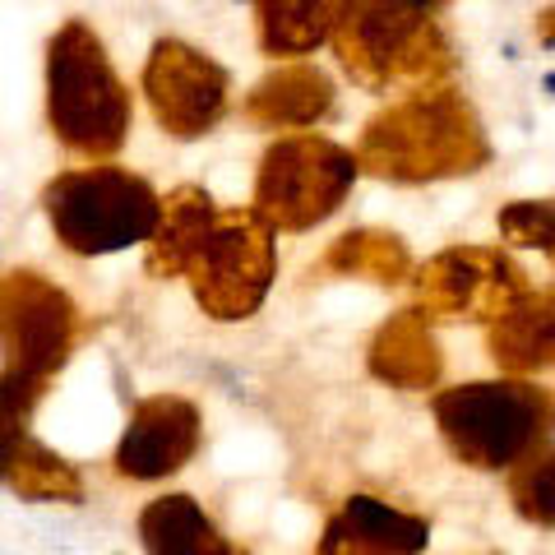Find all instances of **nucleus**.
<instances>
[{
	"label": "nucleus",
	"mask_w": 555,
	"mask_h": 555,
	"mask_svg": "<svg viewBox=\"0 0 555 555\" xmlns=\"http://www.w3.org/2000/svg\"><path fill=\"white\" fill-rule=\"evenodd\" d=\"M357 163L379 181L426 185L481 171L491 163V144L467 98L436 83L375 112L357 139Z\"/></svg>",
	"instance_id": "obj_1"
},
{
	"label": "nucleus",
	"mask_w": 555,
	"mask_h": 555,
	"mask_svg": "<svg viewBox=\"0 0 555 555\" xmlns=\"http://www.w3.org/2000/svg\"><path fill=\"white\" fill-rule=\"evenodd\" d=\"M130 89L98 33L65 20L47 42V126L75 158L107 163L130 139Z\"/></svg>",
	"instance_id": "obj_2"
},
{
	"label": "nucleus",
	"mask_w": 555,
	"mask_h": 555,
	"mask_svg": "<svg viewBox=\"0 0 555 555\" xmlns=\"http://www.w3.org/2000/svg\"><path fill=\"white\" fill-rule=\"evenodd\" d=\"M334 51L361 89H436L454 69L440 24L412 0H343L334 24Z\"/></svg>",
	"instance_id": "obj_3"
},
{
	"label": "nucleus",
	"mask_w": 555,
	"mask_h": 555,
	"mask_svg": "<svg viewBox=\"0 0 555 555\" xmlns=\"http://www.w3.org/2000/svg\"><path fill=\"white\" fill-rule=\"evenodd\" d=\"M42 208L61 246L83 259L149 246L163 222L158 190L144 177H134L126 167H112V163L61 171L56 181H47Z\"/></svg>",
	"instance_id": "obj_4"
},
{
	"label": "nucleus",
	"mask_w": 555,
	"mask_h": 555,
	"mask_svg": "<svg viewBox=\"0 0 555 555\" xmlns=\"http://www.w3.org/2000/svg\"><path fill=\"white\" fill-rule=\"evenodd\" d=\"M436 422L449 449L467 467H518L528 454L542 449L555 426L551 398L524 385V379H481V385H459L436 393Z\"/></svg>",
	"instance_id": "obj_5"
},
{
	"label": "nucleus",
	"mask_w": 555,
	"mask_h": 555,
	"mask_svg": "<svg viewBox=\"0 0 555 555\" xmlns=\"http://www.w3.org/2000/svg\"><path fill=\"white\" fill-rule=\"evenodd\" d=\"M357 153L324 134L273 139L255 171V214L273 232H310L334 218L357 181Z\"/></svg>",
	"instance_id": "obj_6"
},
{
	"label": "nucleus",
	"mask_w": 555,
	"mask_h": 555,
	"mask_svg": "<svg viewBox=\"0 0 555 555\" xmlns=\"http://www.w3.org/2000/svg\"><path fill=\"white\" fill-rule=\"evenodd\" d=\"M278 273L273 228L246 208V214H222L218 228L208 232L199 255L190 259V292L214 320H250L264 306Z\"/></svg>",
	"instance_id": "obj_7"
},
{
	"label": "nucleus",
	"mask_w": 555,
	"mask_h": 555,
	"mask_svg": "<svg viewBox=\"0 0 555 555\" xmlns=\"http://www.w3.org/2000/svg\"><path fill=\"white\" fill-rule=\"evenodd\" d=\"M79 334V310L51 278L33 269L0 273V352L5 371L47 385L65 366Z\"/></svg>",
	"instance_id": "obj_8"
},
{
	"label": "nucleus",
	"mask_w": 555,
	"mask_h": 555,
	"mask_svg": "<svg viewBox=\"0 0 555 555\" xmlns=\"http://www.w3.org/2000/svg\"><path fill=\"white\" fill-rule=\"evenodd\" d=\"M532 292L500 246H449L416 273V310L430 320H500Z\"/></svg>",
	"instance_id": "obj_9"
},
{
	"label": "nucleus",
	"mask_w": 555,
	"mask_h": 555,
	"mask_svg": "<svg viewBox=\"0 0 555 555\" xmlns=\"http://www.w3.org/2000/svg\"><path fill=\"white\" fill-rule=\"evenodd\" d=\"M144 93H149L153 120L171 139H199L228 116L232 79L208 51L190 47L181 38H163L149 51Z\"/></svg>",
	"instance_id": "obj_10"
},
{
	"label": "nucleus",
	"mask_w": 555,
	"mask_h": 555,
	"mask_svg": "<svg viewBox=\"0 0 555 555\" xmlns=\"http://www.w3.org/2000/svg\"><path fill=\"white\" fill-rule=\"evenodd\" d=\"M195 449H199L195 403L177 393H158V398H144L130 412V426L116 444V473L134 481H158L185 467L195 459Z\"/></svg>",
	"instance_id": "obj_11"
},
{
	"label": "nucleus",
	"mask_w": 555,
	"mask_h": 555,
	"mask_svg": "<svg viewBox=\"0 0 555 555\" xmlns=\"http://www.w3.org/2000/svg\"><path fill=\"white\" fill-rule=\"evenodd\" d=\"M334 112V79L310 61L269 69L241 102V116L259 130H310Z\"/></svg>",
	"instance_id": "obj_12"
},
{
	"label": "nucleus",
	"mask_w": 555,
	"mask_h": 555,
	"mask_svg": "<svg viewBox=\"0 0 555 555\" xmlns=\"http://www.w3.org/2000/svg\"><path fill=\"white\" fill-rule=\"evenodd\" d=\"M426 546V524L375 495H352L328 518L320 555H416Z\"/></svg>",
	"instance_id": "obj_13"
},
{
	"label": "nucleus",
	"mask_w": 555,
	"mask_h": 555,
	"mask_svg": "<svg viewBox=\"0 0 555 555\" xmlns=\"http://www.w3.org/2000/svg\"><path fill=\"white\" fill-rule=\"evenodd\" d=\"M222 208L214 204V195L199 185H181L171 190V195L163 199V222L158 232H153L149 241V255L144 264L153 278H181L190 269V259L199 255V246L208 241V232L218 228Z\"/></svg>",
	"instance_id": "obj_14"
},
{
	"label": "nucleus",
	"mask_w": 555,
	"mask_h": 555,
	"mask_svg": "<svg viewBox=\"0 0 555 555\" xmlns=\"http://www.w3.org/2000/svg\"><path fill=\"white\" fill-rule=\"evenodd\" d=\"M440 347L422 310H398L371 343V371L393 389H430L440 379Z\"/></svg>",
	"instance_id": "obj_15"
},
{
	"label": "nucleus",
	"mask_w": 555,
	"mask_h": 555,
	"mask_svg": "<svg viewBox=\"0 0 555 555\" xmlns=\"http://www.w3.org/2000/svg\"><path fill=\"white\" fill-rule=\"evenodd\" d=\"M491 357L500 371L509 375H532L555 361V287L551 292H528L518 306L491 324Z\"/></svg>",
	"instance_id": "obj_16"
},
{
	"label": "nucleus",
	"mask_w": 555,
	"mask_h": 555,
	"mask_svg": "<svg viewBox=\"0 0 555 555\" xmlns=\"http://www.w3.org/2000/svg\"><path fill=\"white\" fill-rule=\"evenodd\" d=\"M343 0H255V28L264 56H310L334 38Z\"/></svg>",
	"instance_id": "obj_17"
},
{
	"label": "nucleus",
	"mask_w": 555,
	"mask_h": 555,
	"mask_svg": "<svg viewBox=\"0 0 555 555\" xmlns=\"http://www.w3.org/2000/svg\"><path fill=\"white\" fill-rule=\"evenodd\" d=\"M139 537L149 555H241L228 546V537L214 528L190 495H163L139 514Z\"/></svg>",
	"instance_id": "obj_18"
},
{
	"label": "nucleus",
	"mask_w": 555,
	"mask_h": 555,
	"mask_svg": "<svg viewBox=\"0 0 555 555\" xmlns=\"http://www.w3.org/2000/svg\"><path fill=\"white\" fill-rule=\"evenodd\" d=\"M320 264H324V273L361 278V283H379V287H398L412 278V255L403 246V236H393L385 228L343 232L334 246L324 250Z\"/></svg>",
	"instance_id": "obj_19"
},
{
	"label": "nucleus",
	"mask_w": 555,
	"mask_h": 555,
	"mask_svg": "<svg viewBox=\"0 0 555 555\" xmlns=\"http://www.w3.org/2000/svg\"><path fill=\"white\" fill-rule=\"evenodd\" d=\"M10 481H14V491H24L28 500H79V491H83L75 467L38 440H28L20 449V459L10 467Z\"/></svg>",
	"instance_id": "obj_20"
},
{
	"label": "nucleus",
	"mask_w": 555,
	"mask_h": 555,
	"mask_svg": "<svg viewBox=\"0 0 555 555\" xmlns=\"http://www.w3.org/2000/svg\"><path fill=\"white\" fill-rule=\"evenodd\" d=\"M509 500L528 524L555 528V449H537L509 467Z\"/></svg>",
	"instance_id": "obj_21"
},
{
	"label": "nucleus",
	"mask_w": 555,
	"mask_h": 555,
	"mask_svg": "<svg viewBox=\"0 0 555 555\" xmlns=\"http://www.w3.org/2000/svg\"><path fill=\"white\" fill-rule=\"evenodd\" d=\"M38 398H42L38 379L0 371V477H10L20 449L28 444V416L38 408Z\"/></svg>",
	"instance_id": "obj_22"
},
{
	"label": "nucleus",
	"mask_w": 555,
	"mask_h": 555,
	"mask_svg": "<svg viewBox=\"0 0 555 555\" xmlns=\"http://www.w3.org/2000/svg\"><path fill=\"white\" fill-rule=\"evenodd\" d=\"M500 236L509 246H528L542 250L555 269V199H514L500 208Z\"/></svg>",
	"instance_id": "obj_23"
},
{
	"label": "nucleus",
	"mask_w": 555,
	"mask_h": 555,
	"mask_svg": "<svg viewBox=\"0 0 555 555\" xmlns=\"http://www.w3.org/2000/svg\"><path fill=\"white\" fill-rule=\"evenodd\" d=\"M537 38H542V47H555V10H546L537 20Z\"/></svg>",
	"instance_id": "obj_24"
},
{
	"label": "nucleus",
	"mask_w": 555,
	"mask_h": 555,
	"mask_svg": "<svg viewBox=\"0 0 555 555\" xmlns=\"http://www.w3.org/2000/svg\"><path fill=\"white\" fill-rule=\"evenodd\" d=\"M412 5H422V10H436V5H444V0H412Z\"/></svg>",
	"instance_id": "obj_25"
}]
</instances>
